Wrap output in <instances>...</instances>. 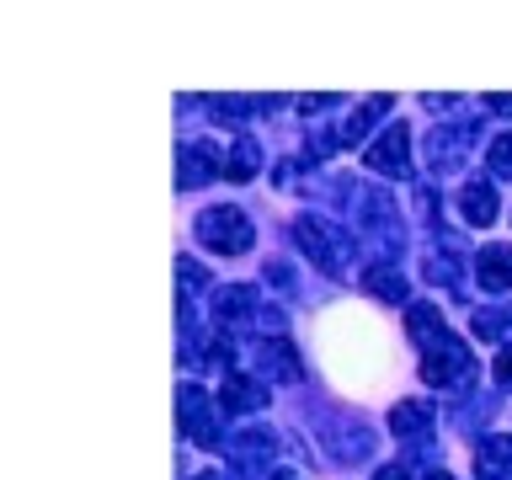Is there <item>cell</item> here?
I'll return each mask as SVG.
<instances>
[{
	"instance_id": "6da1fadb",
	"label": "cell",
	"mask_w": 512,
	"mask_h": 480,
	"mask_svg": "<svg viewBox=\"0 0 512 480\" xmlns=\"http://www.w3.org/2000/svg\"><path fill=\"white\" fill-rule=\"evenodd\" d=\"M406 331L422 342V379H427V384H464V374H470V342L448 331L438 310L411 304Z\"/></svg>"
},
{
	"instance_id": "7a4b0ae2",
	"label": "cell",
	"mask_w": 512,
	"mask_h": 480,
	"mask_svg": "<svg viewBox=\"0 0 512 480\" xmlns=\"http://www.w3.org/2000/svg\"><path fill=\"white\" fill-rule=\"evenodd\" d=\"M198 235H203V246H214L219 256H240L251 246V224L240 208H208L198 219Z\"/></svg>"
},
{
	"instance_id": "3957f363",
	"label": "cell",
	"mask_w": 512,
	"mask_h": 480,
	"mask_svg": "<svg viewBox=\"0 0 512 480\" xmlns=\"http://www.w3.org/2000/svg\"><path fill=\"white\" fill-rule=\"evenodd\" d=\"M294 240L304 246V256L320 267V272H342V256H347V246H342V235L331 230V224H320V219H310L304 214L299 224H294Z\"/></svg>"
},
{
	"instance_id": "277c9868",
	"label": "cell",
	"mask_w": 512,
	"mask_h": 480,
	"mask_svg": "<svg viewBox=\"0 0 512 480\" xmlns=\"http://www.w3.org/2000/svg\"><path fill=\"white\" fill-rule=\"evenodd\" d=\"M406 144H411V128H406V123H390V134H379L374 150H368V166L384 171V176H411Z\"/></svg>"
},
{
	"instance_id": "5b68a950",
	"label": "cell",
	"mask_w": 512,
	"mask_h": 480,
	"mask_svg": "<svg viewBox=\"0 0 512 480\" xmlns=\"http://www.w3.org/2000/svg\"><path fill=\"white\" fill-rule=\"evenodd\" d=\"M182 427L192 432V438H198L203 448H214L219 443V427H214V406H208V395L203 390H182Z\"/></svg>"
},
{
	"instance_id": "8992f818",
	"label": "cell",
	"mask_w": 512,
	"mask_h": 480,
	"mask_svg": "<svg viewBox=\"0 0 512 480\" xmlns=\"http://www.w3.org/2000/svg\"><path fill=\"white\" fill-rule=\"evenodd\" d=\"M475 278L486 294H502V288H512V246H486L475 256Z\"/></svg>"
},
{
	"instance_id": "52a82bcc",
	"label": "cell",
	"mask_w": 512,
	"mask_h": 480,
	"mask_svg": "<svg viewBox=\"0 0 512 480\" xmlns=\"http://www.w3.org/2000/svg\"><path fill=\"white\" fill-rule=\"evenodd\" d=\"M475 475L480 480H512V438H486L475 448Z\"/></svg>"
},
{
	"instance_id": "ba28073f",
	"label": "cell",
	"mask_w": 512,
	"mask_h": 480,
	"mask_svg": "<svg viewBox=\"0 0 512 480\" xmlns=\"http://www.w3.org/2000/svg\"><path fill=\"white\" fill-rule=\"evenodd\" d=\"M459 214L470 219L475 230H486V224H496V214H502V203H496L491 182H470V187H464V198H459Z\"/></svg>"
},
{
	"instance_id": "9c48e42d",
	"label": "cell",
	"mask_w": 512,
	"mask_h": 480,
	"mask_svg": "<svg viewBox=\"0 0 512 480\" xmlns=\"http://www.w3.org/2000/svg\"><path fill=\"white\" fill-rule=\"evenodd\" d=\"M251 310H256V288H219L214 294V320H224V326L246 320Z\"/></svg>"
},
{
	"instance_id": "30bf717a",
	"label": "cell",
	"mask_w": 512,
	"mask_h": 480,
	"mask_svg": "<svg viewBox=\"0 0 512 480\" xmlns=\"http://www.w3.org/2000/svg\"><path fill=\"white\" fill-rule=\"evenodd\" d=\"M214 171H219L214 150H203V144H187V150H182V187H198L203 176H214Z\"/></svg>"
},
{
	"instance_id": "8fae6325",
	"label": "cell",
	"mask_w": 512,
	"mask_h": 480,
	"mask_svg": "<svg viewBox=\"0 0 512 480\" xmlns=\"http://www.w3.org/2000/svg\"><path fill=\"white\" fill-rule=\"evenodd\" d=\"M219 400H224V411H251V406H262V384L246 379V374H230Z\"/></svg>"
},
{
	"instance_id": "7c38bea8",
	"label": "cell",
	"mask_w": 512,
	"mask_h": 480,
	"mask_svg": "<svg viewBox=\"0 0 512 480\" xmlns=\"http://www.w3.org/2000/svg\"><path fill=\"white\" fill-rule=\"evenodd\" d=\"M427 422H432V406H422V400H400L390 411V432H400V438H406V432H422Z\"/></svg>"
},
{
	"instance_id": "4fadbf2b",
	"label": "cell",
	"mask_w": 512,
	"mask_h": 480,
	"mask_svg": "<svg viewBox=\"0 0 512 480\" xmlns=\"http://www.w3.org/2000/svg\"><path fill=\"white\" fill-rule=\"evenodd\" d=\"M384 107H390V102H379V96H374V102H363V107L347 118V128H342V144H358V139L368 134V128H374V123L384 118Z\"/></svg>"
},
{
	"instance_id": "5bb4252c",
	"label": "cell",
	"mask_w": 512,
	"mask_h": 480,
	"mask_svg": "<svg viewBox=\"0 0 512 480\" xmlns=\"http://www.w3.org/2000/svg\"><path fill=\"white\" fill-rule=\"evenodd\" d=\"M267 454H272V438H267V432H246V438L235 443V464H240V470L267 464Z\"/></svg>"
},
{
	"instance_id": "9a60e30c",
	"label": "cell",
	"mask_w": 512,
	"mask_h": 480,
	"mask_svg": "<svg viewBox=\"0 0 512 480\" xmlns=\"http://www.w3.org/2000/svg\"><path fill=\"white\" fill-rule=\"evenodd\" d=\"M368 294H379V299H406V278H400V272H384V267H374V272H368Z\"/></svg>"
},
{
	"instance_id": "2e32d148",
	"label": "cell",
	"mask_w": 512,
	"mask_h": 480,
	"mask_svg": "<svg viewBox=\"0 0 512 480\" xmlns=\"http://www.w3.org/2000/svg\"><path fill=\"white\" fill-rule=\"evenodd\" d=\"M491 171H496V176H512V134L491 139Z\"/></svg>"
},
{
	"instance_id": "e0dca14e",
	"label": "cell",
	"mask_w": 512,
	"mask_h": 480,
	"mask_svg": "<svg viewBox=\"0 0 512 480\" xmlns=\"http://www.w3.org/2000/svg\"><path fill=\"white\" fill-rule=\"evenodd\" d=\"M496 384H507V390H512V347L496 352Z\"/></svg>"
},
{
	"instance_id": "ac0fdd59",
	"label": "cell",
	"mask_w": 512,
	"mask_h": 480,
	"mask_svg": "<svg viewBox=\"0 0 512 480\" xmlns=\"http://www.w3.org/2000/svg\"><path fill=\"white\" fill-rule=\"evenodd\" d=\"M379 480H406V464H384Z\"/></svg>"
},
{
	"instance_id": "d6986e66",
	"label": "cell",
	"mask_w": 512,
	"mask_h": 480,
	"mask_svg": "<svg viewBox=\"0 0 512 480\" xmlns=\"http://www.w3.org/2000/svg\"><path fill=\"white\" fill-rule=\"evenodd\" d=\"M427 480H448V475H443V470H432V475H427Z\"/></svg>"
},
{
	"instance_id": "ffe728a7",
	"label": "cell",
	"mask_w": 512,
	"mask_h": 480,
	"mask_svg": "<svg viewBox=\"0 0 512 480\" xmlns=\"http://www.w3.org/2000/svg\"><path fill=\"white\" fill-rule=\"evenodd\" d=\"M272 480H294V475H288V470H283V475H272Z\"/></svg>"
}]
</instances>
